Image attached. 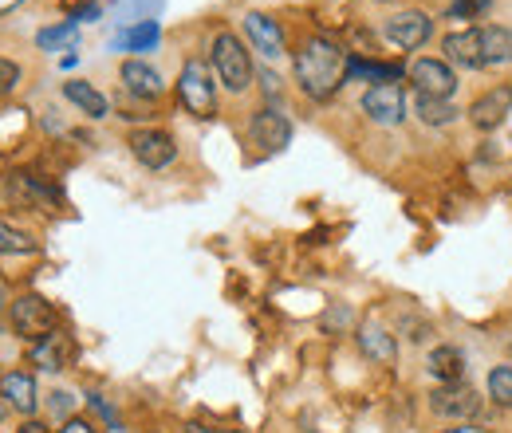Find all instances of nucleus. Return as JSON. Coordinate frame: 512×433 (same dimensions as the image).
<instances>
[{
	"instance_id": "nucleus-3",
	"label": "nucleus",
	"mask_w": 512,
	"mask_h": 433,
	"mask_svg": "<svg viewBox=\"0 0 512 433\" xmlns=\"http://www.w3.org/2000/svg\"><path fill=\"white\" fill-rule=\"evenodd\" d=\"M209 60H213V71H217V79H221L225 91L241 95V91L253 87L256 67H253L249 48L241 44V36H233V32H217V36H213V48H209Z\"/></svg>"
},
{
	"instance_id": "nucleus-22",
	"label": "nucleus",
	"mask_w": 512,
	"mask_h": 433,
	"mask_svg": "<svg viewBox=\"0 0 512 433\" xmlns=\"http://www.w3.org/2000/svg\"><path fill=\"white\" fill-rule=\"evenodd\" d=\"M485 398L493 410L512 414V363H497L485 374Z\"/></svg>"
},
{
	"instance_id": "nucleus-42",
	"label": "nucleus",
	"mask_w": 512,
	"mask_h": 433,
	"mask_svg": "<svg viewBox=\"0 0 512 433\" xmlns=\"http://www.w3.org/2000/svg\"><path fill=\"white\" fill-rule=\"evenodd\" d=\"M379 4H390V0H379Z\"/></svg>"
},
{
	"instance_id": "nucleus-27",
	"label": "nucleus",
	"mask_w": 512,
	"mask_h": 433,
	"mask_svg": "<svg viewBox=\"0 0 512 433\" xmlns=\"http://www.w3.org/2000/svg\"><path fill=\"white\" fill-rule=\"evenodd\" d=\"M87 406H91V410H95V414L107 422V430H111V433L123 430V422H119V410H115V406H111L103 394H95V390H91V394H87Z\"/></svg>"
},
{
	"instance_id": "nucleus-41",
	"label": "nucleus",
	"mask_w": 512,
	"mask_h": 433,
	"mask_svg": "<svg viewBox=\"0 0 512 433\" xmlns=\"http://www.w3.org/2000/svg\"><path fill=\"white\" fill-rule=\"evenodd\" d=\"M146 433H162V430H146Z\"/></svg>"
},
{
	"instance_id": "nucleus-24",
	"label": "nucleus",
	"mask_w": 512,
	"mask_h": 433,
	"mask_svg": "<svg viewBox=\"0 0 512 433\" xmlns=\"http://www.w3.org/2000/svg\"><path fill=\"white\" fill-rule=\"evenodd\" d=\"M414 115L426 126H449L461 111L453 107V99H430V95H418L414 99Z\"/></svg>"
},
{
	"instance_id": "nucleus-18",
	"label": "nucleus",
	"mask_w": 512,
	"mask_h": 433,
	"mask_svg": "<svg viewBox=\"0 0 512 433\" xmlns=\"http://www.w3.org/2000/svg\"><path fill=\"white\" fill-rule=\"evenodd\" d=\"M245 36L253 40V48L264 60H280L284 56V28L268 12H249L245 16Z\"/></svg>"
},
{
	"instance_id": "nucleus-12",
	"label": "nucleus",
	"mask_w": 512,
	"mask_h": 433,
	"mask_svg": "<svg viewBox=\"0 0 512 433\" xmlns=\"http://www.w3.org/2000/svg\"><path fill=\"white\" fill-rule=\"evenodd\" d=\"M0 402L20 414L24 422L40 414V386H36V374L28 371H4L0 374Z\"/></svg>"
},
{
	"instance_id": "nucleus-26",
	"label": "nucleus",
	"mask_w": 512,
	"mask_h": 433,
	"mask_svg": "<svg viewBox=\"0 0 512 433\" xmlns=\"http://www.w3.org/2000/svg\"><path fill=\"white\" fill-rule=\"evenodd\" d=\"M67 40H79V20H64V24H56V28H44L40 36H36V44L44 48V52H52V48H60Z\"/></svg>"
},
{
	"instance_id": "nucleus-7",
	"label": "nucleus",
	"mask_w": 512,
	"mask_h": 433,
	"mask_svg": "<svg viewBox=\"0 0 512 433\" xmlns=\"http://www.w3.org/2000/svg\"><path fill=\"white\" fill-rule=\"evenodd\" d=\"M130 154H134L138 166H146V170H166V166L178 158V142H174V134L162 130V126H138V130L130 134Z\"/></svg>"
},
{
	"instance_id": "nucleus-13",
	"label": "nucleus",
	"mask_w": 512,
	"mask_h": 433,
	"mask_svg": "<svg viewBox=\"0 0 512 433\" xmlns=\"http://www.w3.org/2000/svg\"><path fill=\"white\" fill-rule=\"evenodd\" d=\"M426 367V378L434 386H449V382H469V355L457 347V343H438L426 351L422 359Z\"/></svg>"
},
{
	"instance_id": "nucleus-4",
	"label": "nucleus",
	"mask_w": 512,
	"mask_h": 433,
	"mask_svg": "<svg viewBox=\"0 0 512 433\" xmlns=\"http://www.w3.org/2000/svg\"><path fill=\"white\" fill-rule=\"evenodd\" d=\"M8 327H12L20 339L40 343L44 335L60 331V311H56L52 300H44L40 292H24V296H16V300L8 304Z\"/></svg>"
},
{
	"instance_id": "nucleus-40",
	"label": "nucleus",
	"mask_w": 512,
	"mask_h": 433,
	"mask_svg": "<svg viewBox=\"0 0 512 433\" xmlns=\"http://www.w3.org/2000/svg\"><path fill=\"white\" fill-rule=\"evenodd\" d=\"M509 355H512V339H509ZM509 363H512V359H509Z\"/></svg>"
},
{
	"instance_id": "nucleus-9",
	"label": "nucleus",
	"mask_w": 512,
	"mask_h": 433,
	"mask_svg": "<svg viewBox=\"0 0 512 433\" xmlns=\"http://www.w3.org/2000/svg\"><path fill=\"white\" fill-rule=\"evenodd\" d=\"M363 115L375 126H398L406 119V87L402 83H375L363 91Z\"/></svg>"
},
{
	"instance_id": "nucleus-34",
	"label": "nucleus",
	"mask_w": 512,
	"mask_h": 433,
	"mask_svg": "<svg viewBox=\"0 0 512 433\" xmlns=\"http://www.w3.org/2000/svg\"><path fill=\"white\" fill-rule=\"evenodd\" d=\"M434 433H497L493 426H485V422H457V426H442V430Z\"/></svg>"
},
{
	"instance_id": "nucleus-2",
	"label": "nucleus",
	"mask_w": 512,
	"mask_h": 433,
	"mask_svg": "<svg viewBox=\"0 0 512 433\" xmlns=\"http://www.w3.org/2000/svg\"><path fill=\"white\" fill-rule=\"evenodd\" d=\"M426 410L442 422V426H457V422H481L489 410V398L469 386V382H449V386H430L426 390Z\"/></svg>"
},
{
	"instance_id": "nucleus-32",
	"label": "nucleus",
	"mask_w": 512,
	"mask_h": 433,
	"mask_svg": "<svg viewBox=\"0 0 512 433\" xmlns=\"http://www.w3.org/2000/svg\"><path fill=\"white\" fill-rule=\"evenodd\" d=\"M56 433H99V426H95L91 418H79V414H75V418H67Z\"/></svg>"
},
{
	"instance_id": "nucleus-19",
	"label": "nucleus",
	"mask_w": 512,
	"mask_h": 433,
	"mask_svg": "<svg viewBox=\"0 0 512 433\" xmlns=\"http://www.w3.org/2000/svg\"><path fill=\"white\" fill-rule=\"evenodd\" d=\"M119 79H123V87H127L130 95H138V99H162V91H166V79L158 75V67H150L146 60H127L119 67Z\"/></svg>"
},
{
	"instance_id": "nucleus-38",
	"label": "nucleus",
	"mask_w": 512,
	"mask_h": 433,
	"mask_svg": "<svg viewBox=\"0 0 512 433\" xmlns=\"http://www.w3.org/2000/svg\"><path fill=\"white\" fill-rule=\"evenodd\" d=\"M8 414H12V410H8V406H4V402H0V426H4V422H8Z\"/></svg>"
},
{
	"instance_id": "nucleus-11",
	"label": "nucleus",
	"mask_w": 512,
	"mask_h": 433,
	"mask_svg": "<svg viewBox=\"0 0 512 433\" xmlns=\"http://www.w3.org/2000/svg\"><path fill=\"white\" fill-rule=\"evenodd\" d=\"M465 115H469V126H473V130H481V134L497 130V126L512 115V83H497V87L481 91V95L469 103V111H465Z\"/></svg>"
},
{
	"instance_id": "nucleus-37",
	"label": "nucleus",
	"mask_w": 512,
	"mask_h": 433,
	"mask_svg": "<svg viewBox=\"0 0 512 433\" xmlns=\"http://www.w3.org/2000/svg\"><path fill=\"white\" fill-rule=\"evenodd\" d=\"M20 4H24V0H0V16L12 12V8H20Z\"/></svg>"
},
{
	"instance_id": "nucleus-1",
	"label": "nucleus",
	"mask_w": 512,
	"mask_h": 433,
	"mask_svg": "<svg viewBox=\"0 0 512 433\" xmlns=\"http://www.w3.org/2000/svg\"><path fill=\"white\" fill-rule=\"evenodd\" d=\"M292 67H296L300 91L308 99H316V103H327L347 83V52L335 40H327V36L300 40V48L292 56Z\"/></svg>"
},
{
	"instance_id": "nucleus-23",
	"label": "nucleus",
	"mask_w": 512,
	"mask_h": 433,
	"mask_svg": "<svg viewBox=\"0 0 512 433\" xmlns=\"http://www.w3.org/2000/svg\"><path fill=\"white\" fill-rule=\"evenodd\" d=\"M158 40H162V28L154 20H142V24H134V28L115 36V48L119 52H154Z\"/></svg>"
},
{
	"instance_id": "nucleus-33",
	"label": "nucleus",
	"mask_w": 512,
	"mask_h": 433,
	"mask_svg": "<svg viewBox=\"0 0 512 433\" xmlns=\"http://www.w3.org/2000/svg\"><path fill=\"white\" fill-rule=\"evenodd\" d=\"M182 433H245V430H237V426H213V422H186Z\"/></svg>"
},
{
	"instance_id": "nucleus-10",
	"label": "nucleus",
	"mask_w": 512,
	"mask_h": 433,
	"mask_svg": "<svg viewBox=\"0 0 512 433\" xmlns=\"http://www.w3.org/2000/svg\"><path fill=\"white\" fill-rule=\"evenodd\" d=\"M406 75H410L414 91L418 95H430V99H453V91H457V71L446 60H438V56L414 60Z\"/></svg>"
},
{
	"instance_id": "nucleus-25",
	"label": "nucleus",
	"mask_w": 512,
	"mask_h": 433,
	"mask_svg": "<svg viewBox=\"0 0 512 433\" xmlns=\"http://www.w3.org/2000/svg\"><path fill=\"white\" fill-rule=\"evenodd\" d=\"M36 252H40V241L28 229L0 221V256H36Z\"/></svg>"
},
{
	"instance_id": "nucleus-16",
	"label": "nucleus",
	"mask_w": 512,
	"mask_h": 433,
	"mask_svg": "<svg viewBox=\"0 0 512 433\" xmlns=\"http://www.w3.org/2000/svg\"><path fill=\"white\" fill-rule=\"evenodd\" d=\"M32 367H40L44 374H64L71 363H75V339L67 335L64 327L44 335L40 343H32Z\"/></svg>"
},
{
	"instance_id": "nucleus-15",
	"label": "nucleus",
	"mask_w": 512,
	"mask_h": 433,
	"mask_svg": "<svg viewBox=\"0 0 512 433\" xmlns=\"http://www.w3.org/2000/svg\"><path fill=\"white\" fill-rule=\"evenodd\" d=\"M355 343H359V351H363V359H371V363H379V367H390L394 359H398V335L379 323V319H363L359 327H355Z\"/></svg>"
},
{
	"instance_id": "nucleus-31",
	"label": "nucleus",
	"mask_w": 512,
	"mask_h": 433,
	"mask_svg": "<svg viewBox=\"0 0 512 433\" xmlns=\"http://www.w3.org/2000/svg\"><path fill=\"white\" fill-rule=\"evenodd\" d=\"M256 79H260V91H264L268 99H280V75H276V71L260 67V71H256Z\"/></svg>"
},
{
	"instance_id": "nucleus-20",
	"label": "nucleus",
	"mask_w": 512,
	"mask_h": 433,
	"mask_svg": "<svg viewBox=\"0 0 512 433\" xmlns=\"http://www.w3.org/2000/svg\"><path fill=\"white\" fill-rule=\"evenodd\" d=\"M64 99H67V103H75V107H79L87 119H107V115H111L107 95H103L99 87L83 83V79H71V83H64Z\"/></svg>"
},
{
	"instance_id": "nucleus-21",
	"label": "nucleus",
	"mask_w": 512,
	"mask_h": 433,
	"mask_svg": "<svg viewBox=\"0 0 512 433\" xmlns=\"http://www.w3.org/2000/svg\"><path fill=\"white\" fill-rule=\"evenodd\" d=\"M481 52H485V67H509L512 28H505V24H485L481 28Z\"/></svg>"
},
{
	"instance_id": "nucleus-39",
	"label": "nucleus",
	"mask_w": 512,
	"mask_h": 433,
	"mask_svg": "<svg viewBox=\"0 0 512 433\" xmlns=\"http://www.w3.org/2000/svg\"><path fill=\"white\" fill-rule=\"evenodd\" d=\"M4 311H8V308H4V304H0V315H4ZM0 327H4V319H0Z\"/></svg>"
},
{
	"instance_id": "nucleus-35",
	"label": "nucleus",
	"mask_w": 512,
	"mask_h": 433,
	"mask_svg": "<svg viewBox=\"0 0 512 433\" xmlns=\"http://www.w3.org/2000/svg\"><path fill=\"white\" fill-rule=\"evenodd\" d=\"M99 12H103L99 4H83V8H75V16H71V20H95Z\"/></svg>"
},
{
	"instance_id": "nucleus-30",
	"label": "nucleus",
	"mask_w": 512,
	"mask_h": 433,
	"mask_svg": "<svg viewBox=\"0 0 512 433\" xmlns=\"http://www.w3.org/2000/svg\"><path fill=\"white\" fill-rule=\"evenodd\" d=\"M489 4H493V0H457V4L449 8V16H465V20H469V16H481Z\"/></svg>"
},
{
	"instance_id": "nucleus-29",
	"label": "nucleus",
	"mask_w": 512,
	"mask_h": 433,
	"mask_svg": "<svg viewBox=\"0 0 512 433\" xmlns=\"http://www.w3.org/2000/svg\"><path fill=\"white\" fill-rule=\"evenodd\" d=\"M20 87V63L0 60V95H12Z\"/></svg>"
},
{
	"instance_id": "nucleus-8",
	"label": "nucleus",
	"mask_w": 512,
	"mask_h": 433,
	"mask_svg": "<svg viewBox=\"0 0 512 433\" xmlns=\"http://www.w3.org/2000/svg\"><path fill=\"white\" fill-rule=\"evenodd\" d=\"M4 193H8V201L16 205V209H36V213H44V209H56L64 197H60V189L52 186V182H44V178H36V174H8V182H4Z\"/></svg>"
},
{
	"instance_id": "nucleus-14",
	"label": "nucleus",
	"mask_w": 512,
	"mask_h": 433,
	"mask_svg": "<svg viewBox=\"0 0 512 433\" xmlns=\"http://www.w3.org/2000/svg\"><path fill=\"white\" fill-rule=\"evenodd\" d=\"M249 138H253V146H260L264 154H280L292 142V123L276 107H260L253 119H249Z\"/></svg>"
},
{
	"instance_id": "nucleus-5",
	"label": "nucleus",
	"mask_w": 512,
	"mask_h": 433,
	"mask_svg": "<svg viewBox=\"0 0 512 433\" xmlns=\"http://www.w3.org/2000/svg\"><path fill=\"white\" fill-rule=\"evenodd\" d=\"M178 99H182V107L190 111L193 119H213V111H217V83H213L209 63L205 60L182 63V75H178Z\"/></svg>"
},
{
	"instance_id": "nucleus-36",
	"label": "nucleus",
	"mask_w": 512,
	"mask_h": 433,
	"mask_svg": "<svg viewBox=\"0 0 512 433\" xmlns=\"http://www.w3.org/2000/svg\"><path fill=\"white\" fill-rule=\"evenodd\" d=\"M16 433H52V430H48V422H40V418H28V422H24V426H20Z\"/></svg>"
},
{
	"instance_id": "nucleus-17",
	"label": "nucleus",
	"mask_w": 512,
	"mask_h": 433,
	"mask_svg": "<svg viewBox=\"0 0 512 433\" xmlns=\"http://www.w3.org/2000/svg\"><path fill=\"white\" fill-rule=\"evenodd\" d=\"M442 60L449 67H465V71H481L485 52H481V28H457L442 40Z\"/></svg>"
},
{
	"instance_id": "nucleus-6",
	"label": "nucleus",
	"mask_w": 512,
	"mask_h": 433,
	"mask_svg": "<svg viewBox=\"0 0 512 433\" xmlns=\"http://www.w3.org/2000/svg\"><path fill=\"white\" fill-rule=\"evenodd\" d=\"M430 36H434V20L422 8H402L383 20V40L398 52H418L430 44Z\"/></svg>"
},
{
	"instance_id": "nucleus-28",
	"label": "nucleus",
	"mask_w": 512,
	"mask_h": 433,
	"mask_svg": "<svg viewBox=\"0 0 512 433\" xmlns=\"http://www.w3.org/2000/svg\"><path fill=\"white\" fill-rule=\"evenodd\" d=\"M48 406H52V414L60 418V426H64L67 418H75V394H67V390H56Z\"/></svg>"
}]
</instances>
